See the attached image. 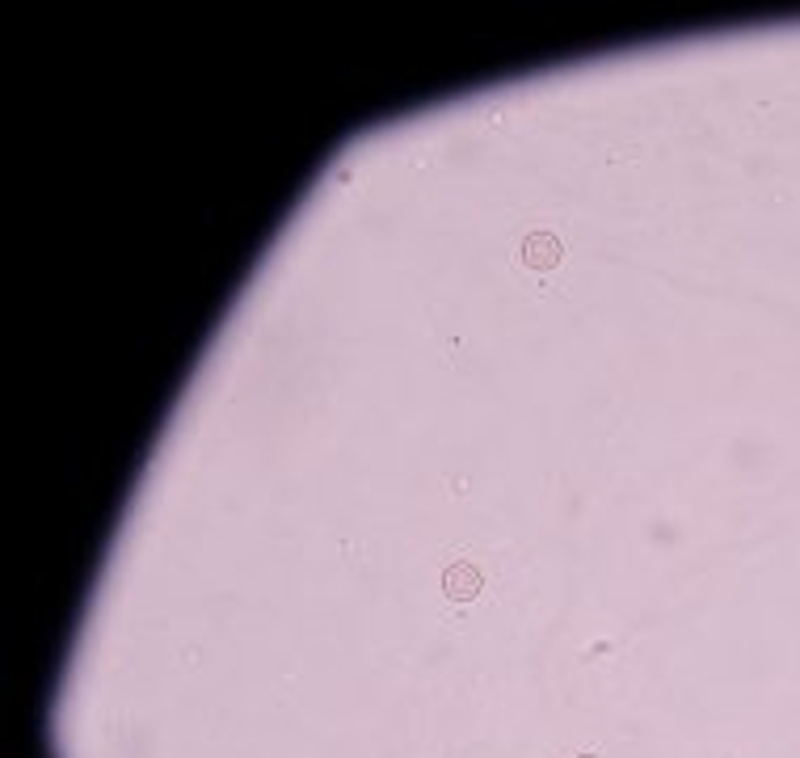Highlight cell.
I'll return each mask as SVG.
<instances>
[{"mask_svg":"<svg viewBox=\"0 0 800 758\" xmlns=\"http://www.w3.org/2000/svg\"><path fill=\"white\" fill-rule=\"evenodd\" d=\"M577 758H598V754H577Z\"/></svg>","mask_w":800,"mask_h":758,"instance_id":"obj_3","label":"cell"},{"mask_svg":"<svg viewBox=\"0 0 800 758\" xmlns=\"http://www.w3.org/2000/svg\"><path fill=\"white\" fill-rule=\"evenodd\" d=\"M518 257H523V266H531V270H552V266H560V257H565V245H560V236H552V232H527L523 245H518Z\"/></svg>","mask_w":800,"mask_h":758,"instance_id":"obj_2","label":"cell"},{"mask_svg":"<svg viewBox=\"0 0 800 758\" xmlns=\"http://www.w3.org/2000/svg\"><path fill=\"white\" fill-rule=\"evenodd\" d=\"M485 590V573H480L472 561H451L443 569V594L451 603H472V598Z\"/></svg>","mask_w":800,"mask_h":758,"instance_id":"obj_1","label":"cell"}]
</instances>
